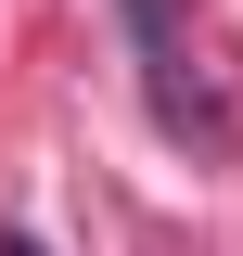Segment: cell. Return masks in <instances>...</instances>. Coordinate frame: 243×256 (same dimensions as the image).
<instances>
[{
	"instance_id": "obj_2",
	"label": "cell",
	"mask_w": 243,
	"mask_h": 256,
	"mask_svg": "<svg viewBox=\"0 0 243 256\" xmlns=\"http://www.w3.org/2000/svg\"><path fill=\"white\" fill-rule=\"evenodd\" d=\"M0 256H38V244H26V230H0Z\"/></svg>"
},
{
	"instance_id": "obj_1",
	"label": "cell",
	"mask_w": 243,
	"mask_h": 256,
	"mask_svg": "<svg viewBox=\"0 0 243 256\" xmlns=\"http://www.w3.org/2000/svg\"><path fill=\"white\" fill-rule=\"evenodd\" d=\"M128 13V52H141V102L166 141H230V116H218V77H205V38H192V0H116Z\"/></svg>"
}]
</instances>
